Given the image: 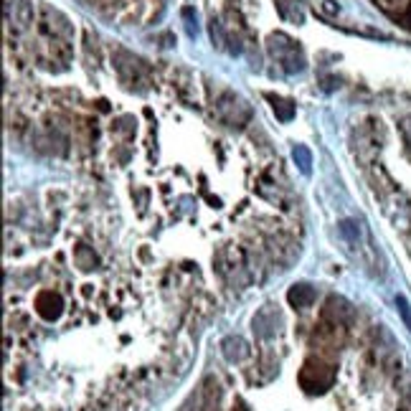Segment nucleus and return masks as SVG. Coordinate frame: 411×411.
<instances>
[{"instance_id":"1","label":"nucleus","mask_w":411,"mask_h":411,"mask_svg":"<svg viewBox=\"0 0 411 411\" xmlns=\"http://www.w3.org/2000/svg\"><path fill=\"white\" fill-rule=\"evenodd\" d=\"M269 54H272L274 59L282 64V69L287 74L303 72L305 59H303V54H300V49H297V43L292 41L290 36H284V33H274V36L269 38Z\"/></svg>"},{"instance_id":"2","label":"nucleus","mask_w":411,"mask_h":411,"mask_svg":"<svg viewBox=\"0 0 411 411\" xmlns=\"http://www.w3.org/2000/svg\"><path fill=\"white\" fill-rule=\"evenodd\" d=\"M216 115H218V120H224L226 125L242 128V125L249 122V117H252V109H249V104L244 102L242 97H236V94L226 91V94H221V99L216 102Z\"/></svg>"},{"instance_id":"3","label":"nucleus","mask_w":411,"mask_h":411,"mask_svg":"<svg viewBox=\"0 0 411 411\" xmlns=\"http://www.w3.org/2000/svg\"><path fill=\"white\" fill-rule=\"evenodd\" d=\"M287 297H290V303L295 305V308H310V305L317 300V292H315L313 287H308V284H295Z\"/></svg>"},{"instance_id":"4","label":"nucleus","mask_w":411,"mask_h":411,"mask_svg":"<svg viewBox=\"0 0 411 411\" xmlns=\"http://www.w3.org/2000/svg\"><path fill=\"white\" fill-rule=\"evenodd\" d=\"M221 353H224L226 361L236 363V361H242L244 356L249 353L247 343H244L242 338H226L224 343H221Z\"/></svg>"},{"instance_id":"5","label":"nucleus","mask_w":411,"mask_h":411,"mask_svg":"<svg viewBox=\"0 0 411 411\" xmlns=\"http://www.w3.org/2000/svg\"><path fill=\"white\" fill-rule=\"evenodd\" d=\"M376 6L388 16H401L411 8V0H376Z\"/></svg>"},{"instance_id":"6","label":"nucleus","mask_w":411,"mask_h":411,"mask_svg":"<svg viewBox=\"0 0 411 411\" xmlns=\"http://www.w3.org/2000/svg\"><path fill=\"white\" fill-rule=\"evenodd\" d=\"M13 13H16V16H13V21H16V23L21 26V28H26V26H28L30 21H33V11H30V6L26 3V0H18V3H13Z\"/></svg>"},{"instance_id":"7","label":"nucleus","mask_w":411,"mask_h":411,"mask_svg":"<svg viewBox=\"0 0 411 411\" xmlns=\"http://www.w3.org/2000/svg\"><path fill=\"white\" fill-rule=\"evenodd\" d=\"M272 104H274V115H277V120L290 122L292 117H295V107H292V102H287V99H274L272 97Z\"/></svg>"},{"instance_id":"8","label":"nucleus","mask_w":411,"mask_h":411,"mask_svg":"<svg viewBox=\"0 0 411 411\" xmlns=\"http://www.w3.org/2000/svg\"><path fill=\"white\" fill-rule=\"evenodd\" d=\"M292 157H295V163L300 165V170L303 173H310V165H313V155H310V150L305 145H297L295 150H292Z\"/></svg>"},{"instance_id":"9","label":"nucleus","mask_w":411,"mask_h":411,"mask_svg":"<svg viewBox=\"0 0 411 411\" xmlns=\"http://www.w3.org/2000/svg\"><path fill=\"white\" fill-rule=\"evenodd\" d=\"M183 21H186L188 36H196L198 33V21H196V13L191 8H183Z\"/></svg>"},{"instance_id":"10","label":"nucleus","mask_w":411,"mask_h":411,"mask_svg":"<svg viewBox=\"0 0 411 411\" xmlns=\"http://www.w3.org/2000/svg\"><path fill=\"white\" fill-rule=\"evenodd\" d=\"M396 308H399V315H401V320L406 322V327L411 330V305L406 303L404 297H396Z\"/></svg>"},{"instance_id":"11","label":"nucleus","mask_w":411,"mask_h":411,"mask_svg":"<svg viewBox=\"0 0 411 411\" xmlns=\"http://www.w3.org/2000/svg\"><path fill=\"white\" fill-rule=\"evenodd\" d=\"M211 36H213V41H216L218 49H224V46H226L224 28H221V23H216V21H213V23H211Z\"/></svg>"},{"instance_id":"12","label":"nucleus","mask_w":411,"mask_h":411,"mask_svg":"<svg viewBox=\"0 0 411 411\" xmlns=\"http://www.w3.org/2000/svg\"><path fill=\"white\" fill-rule=\"evenodd\" d=\"M401 135H404L406 142L411 145V117H404V120H401Z\"/></svg>"},{"instance_id":"13","label":"nucleus","mask_w":411,"mask_h":411,"mask_svg":"<svg viewBox=\"0 0 411 411\" xmlns=\"http://www.w3.org/2000/svg\"><path fill=\"white\" fill-rule=\"evenodd\" d=\"M322 11L330 13V16H335V13H338V6H335L333 0H322Z\"/></svg>"}]
</instances>
